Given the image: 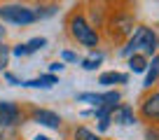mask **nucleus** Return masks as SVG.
<instances>
[{"label": "nucleus", "instance_id": "obj_26", "mask_svg": "<svg viewBox=\"0 0 159 140\" xmlns=\"http://www.w3.org/2000/svg\"><path fill=\"white\" fill-rule=\"evenodd\" d=\"M5 40V28H2V26H0V42Z\"/></svg>", "mask_w": 159, "mask_h": 140}, {"label": "nucleus", "instance_id": "obj_12", "mask_svg": "<svg viewBox=\"0 0 159 140\" xmlns=\"http://www.w3.org/2000/svg\"><path fill=\"white\" fill-rule=\"evenodd\" d=\"M129 68L134 70V72H145L148 70V56L145 54H131L129 56Z\"/></svg>", "mask_w": 159, "mask_h": 140}, {"label": "nucleus", "instance_id": "obj_15", "mask_svg": "<svg viewBox=\"0 0 159 140\" xmlns=\"http://www.w3.org/2000/svg\"><path fill=\"white\" fill-rule=\"evenodd\" d=\"M0 140H21L16 126H5V124H0Z\"/></svg>", "mask_w": 159, "mask_h": 140}, {"label": "nucleus", "instance_id": "obj_14", "mask_svg": "<svg viewBox=\"0 0 159 140\" xmlns=\"http://www.w3.org/2000/svg\"><path fill=\"white\" fill-rule=\"evenodd\" d=\"M73 140H101V135L94 133L91 129H87V126H77V129H75Z\"/></svg>", "mask_w": 159, "mask_h": 140}, {"label": "nucleus", "instance_id": "obj_18", "mask_svg": "<svg viewBox=\"0 0 159 140\" xmlns=\"http://www.w3.org/2000/svg\"><path fill=\"white\" fill-rule=\"evenodd\" d=\"M42 47H47V37H33V40L26 42V49H28V54H33V51H40Z\"/></svg>", "mask_w": 159, "mask_h": 140}, {"label": "nucleus", "instance_id": "obj_7", "mask_svg": "<svg viewBox=\"0 0 159 140\" xmlns=\"http://www.w3.org/2000/svg\"><path fill=\"white\" fill-rule=\"evenodd\" d=\"M110 121H115V124H122V126H131L136 124V115L134 110H131L129 105H115L112 112H110Z\"/></svg>", "mask_w": 159, "mask_h": 140}, {"label": "nucleus", "instance_id": "obj_2", "mask_svg": "<svg viewBox=\"0 0 159 140\" xmlns=\"http://www.w3.org/2000/svg\"><path fill=\"white\" fill-rule=\"evenodd\" d=\"M68 28H70V35H73L80 45L91 47V49H94V47H98V33H96V28H94V26H91L82 14H73V16H70Z\"/></svg>", "mask_w": 159, "mask_h": 140}, {"label": "nucleus", "instance_id": "obj_23", "mask_svg": "<svg viewBox=\"0 0 159 140\" xmlns=\"http://www.w3.org/2000/svg\"><path fill=\"white\" fill-rule=\"evenodd\" d=\"M148 140H159V126L148 129Z\"/></svg>", "mask_w": 159, "mask_h": 140}, {"label": "nucleus", "instance_id": "obj_20", "mask_svg": "<svg viewBox=\"0 0 159 140\" xmlns=\"http://www.w3.org/2000/svg\"><path fill=\"white\" fill-rule=\"evenodd\" d=\"M7 61H10V47H7V45H2V42H0V72L5 70Z\"/></svg>", "mask_w": 159, "mask_h": 140}, {"label": "nucleus", "instance_id": "obj_24", "mask_svg": "<svg viewBox=\"0 0 159 140\" xmlns=\"http://www.w3.org/2000/svg\"><path fill=\"white\" fill-rule=\"evenodd\" d=\"M63 68H66V65L59 63V61H56V63H49V72H52V75H54V72H61Z\"/></svg>", "mask_w": 159, "mask_h": 140}, {"label": "nucleus", "instance_id": "obj_16", "mask_svg": "<svg viewBox=\"0 0 159 140\" xmlns=\"http://www.w3.org/2000/svg\"><path fill=\"white\" fill-rule=\"evenodd\" d=\"M119 100H122V94H119V91H105L103 94V105H108L110 110H112L115 105H119Z\"/></svg>", "mask_w": 159, "mask_h": 140}, {"label": "nucleus", "instance_id": "obj_8", "mask_svg": "<svg viewBox=\"0 0 159 140\" xmlns=\"http://www.w3.org/2000/svg\"><path fill=\"white\" fill-rule=\"evenodd\" d=\"M33 121L47 126V129H59V126H61V117L56 115V112H52V110H45V107L33 110Z\"/></svg>", "mask_w": 159, "mask_h": 140}, {"label": "nucleus", "instance_id": "obj_11", "mask_svg": "<svg viewBox=\"0 0 159 140\" xmlns=\"http://www.w3.org/2000/svg\"><path fill=\"white\" fill-rule=\"evenodd\" d=\"M157 80H159V54H154L152 63H148V75H145L143 86L145 89H152V86L157 84Z\"/></svg>", "mask_w": 159, "mask_h": 140}, {"label": "nucleus", "instance_id": "obj_6", "mask_svg": "<svg viewBox=\"0 0 159 140\" xmlns=\"http://www.w3.org/2000/svg\"><path fill=\"white\" fill-rule=\"evenodd\" d=\"M21 121V110L19 105L12 100H0V124L5 126H19Z\"/></svg>", "mask_w": 159, "mask_h": 140}, {"label": "nucleus", "instance_id": "obj_22", "mask_svg": "<svg viewBox=\"0 0 159 140\" xmlns=\"http://www.w3.org/2000/svg\"><path fill=\"white\" fill-rule=\"evenodd\" d=\"M61 59H63V61H68V63H77V54H75V51H68V49H66L63 51V54H61Z\"/></svg>", "mask_w": 159, "mask_h": 140}, {"label": "nucleus", "instance_id": "obj_21", "mask_svg": "<svg viewBox=\"0 0 159 140\" xmlns=\"http://www.w3.org/2000/svg\"><path fill=\"white\" fill-rule=\"evenodd\" d=\"M10 54H14V56H19V59H21V56H28V49H26V42H21V45H16V47H14V49H12V51H10Z\"/></svg>", "mask_w": 159, "mask_h": 140}, {"label": "nucleus", "instance_id": "obj_9", "mask_svg": "<svg viewBox=\"0 0 159 140\" xmlns=\"http://www.w3.org/2000/svg\"><path fill=\"white\" fill-rule=\"evenodd\" d=\"M59 84V77L47 72V75H40V77H33V80H26L21 82V86H30V89H49V86Z\"/></svg>", "mask_w": 159, "mask_h": 140}, {"label": "nucleus", "instance_id": "obj_1", "mask_svg": "<svg viewBox=\"0 0 159 140\" xmlns=\"http://www.w3.org/2000/svg\"><path fill=\"white\" fill-rule=\"evenodd\" d=\"M157 47H159L157 33H154L152 28H148V26H138V28L129 35L126 47H122L119 54L122 56H131V54H138L140 51V54H145V56H154Z\"/></svg>", "mask_w": 159, "mask_h": 140}, {"label": "nucleus", "instance_id": "obj_3", "mask_svg": "<svg viewBox=\"0 0 159 140\" xmlns=\"http://www.w3.org/2000/svg\"><path fill=\"white\" fill-rule=\"evenodd\" d=\"M0 19L5 24H14V26H30L35 24V12L28 5L21 2H10V5H0Z\"/></svg>", "mask_w": 159, "mask_h": 140}, {"label": "nucleus", "instance_id": "obj_17", "mask_svg": "<svg viewBox=\"0 0 159 140\" xmlns=\"http://www.w3.org/2000/svg\"><path fill=\"white\" fill-rule=\"evenodd\" d=\"M56 10H59L56 5H42V7H38V10H33V12H35V19H49V16L56 14Z\"/></svg>", "mask_w": 159, "mask_h": 140}, {"label": "nucleus", "instance_id": "obj_25", "mask_svg": "<svg viewBox=\"0 0 159 140\" xmlns=\"http://www.w3.org/2000/svg\"><path fill=\"white\" fill-rule=\"evenodd\" d=\"M5 80L10 82V84H21V80L16 75H12V72H5Z\"/></svg>", "mask_w": 159, "mask_h": 140}, {"label": "nucleus", "instance_id": "obj_27", "mask_svg": "<svg viewBox=\"0 0 159 140\" xmlns=\"http://www.w3.org/2000/svg\"><path fill=\"white\" fill-rule=\"evenodd\" d=\"M33 140H52V138H47V135H35Z\"/></svg>", "mask_w": 159, "mask_h": 140}, {"label": "nucleus", "instance_id": "obj_10", "mask_svg": "<svg viewBox=\"0 0 159 140\" xmlns=\"http://www.w3.org/2000/svg\"><path fill=\"white\" fill-rule=\"evenodd\" d=\"M129 82V75L126 72H117V70H110V72H103L98 77V84L103 86H112V84H126Z\"/></svg>", "mask_w": 159, "mask_h": 140}, {"label": "nucleus", "instance_id": "obj_4", "mask_svg": "<svg viewBox=\"0 0 159 140\" xmlns=\"http://www.w3.org/2000/svg\"><path fill=\"white\" fill-rule=\"evenodd\" d=\"M134 33V16L131 14H124V12H119V14L112 16L110 21V35L122 40V37H129Z\"/></svg>", "mask_w": 159, "mask_h": 140}, {"label": "nucleus", "instance_id": "obj_13", "mask_svg": "<svg viewBox=\"0 0 159 140\" xmlns=\"http://www.w3.org/2000/svg\"><path fill=\"white\" fill-rule=\"evenodd\" d=\"M77 100L80 103H91L94 107H101L103 105V94H89V91H84V94H77Z\"/></svg>", "mask_w": 159, "mask_h": 140}, {"label": "nucleus", "instance_id": "obj_19", "mask_svg": "<svg viewBox=\"0 0 159 140\" xmlns=\"http://www.w3.org/2000/svg\"><path fill=\"white\" fill-rule=\"evenodd\" d=\"M101 63H103V56L96 54V56H91V59H84V61H82V68H84V70H96Z\"/></svg>", "mask_w": 159, "mask_h": 140}, {"label": "nucleus", "instance_id": "obj_5", "mask_svg": "<svg viewBox=\"0 0 159 140\" xmlns=\"http://www.w3.org/2000/svg\"><path fill=\"white\" fill-rule=\"evenodd\" d=\"M140 117L145 121L159 124V91H152L140 100Z\"/></svg>", "mask_w": 159, "mask_h": 140}]
</instances>
